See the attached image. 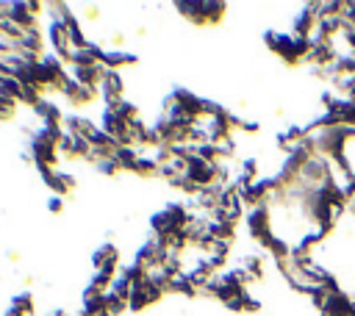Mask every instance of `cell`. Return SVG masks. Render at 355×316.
<instances>
[{
    "instance_id": "1",
    "label": "cell",
    "mask_w": 355,
    "mask_h": 316,
    "mask_svg": "<svg viewBox=\"0 0 355 316\" xmlns=\"http://www.w3.org/2000/svg\"><path fill=\"white\" fill-rule=\"evenodd\" d=\"M266 47L272 53H277V58H283L286 64H297L308 58L311 50V39L300 36V33H266Z\"/></svg>"
},
{
    "instance_id": "2",
    "label": "cell",
    "mask_w": 355,
    "mask_h": 316,
    "mask_svg": "<svg viewBox=\"0 0 355 316\" xmlns=\"http://www.w3.org/2000/svg\"><path fill=\"white\" fill-rule=\"evenodd\" d=\"M178 11H183V17L194 25H211L222 19L225 3H178Z\"/></svg>"
},
{
    "instance_id": "3",
    "label": "cell",
    "mask_w": 355,
    "mask_h": 316,
    "mask_svg": "<svg viewBox=\"0 0 355 316\" xmlns=\"http://www.w3.org/2000/svg\"><path fill=\"white\" fill-rule=\"evenodd\" d=\"M164 294H166V288H164L161 283H155L153 277H147V280H141V283H136V286H133L130 299H128V308L141 310V308H147V305L158 302Z\"/></svg>"
},
{
    "instance_id": "4",
    "label": "cell",
    "mask_w": 355,
    "mask_h": 316,
    "mask_svg": "<svg viewBox=\"0 0 355 316\" xmlns=\"http://www.w3.org/2000/svg\"><path fill=\"white\" fill-rule=\"evenodd\" d=\"M247 227H250L252 238H258L261 244L269 247V244L275 241V236H272V216H269V211H266L263 205L250 208V213H247Z\"/></svg>"
},
{
    "instance_id": "5",
    "label": "cell",
    "mask_w": 355,
    "mask_h": 316,
    "mask_svg": "<svg viewBox=\"0 0 355 316\" xmlns=\"http://www.w3.org/2000/svg\"><path fill=\"white\" fill-rule=\"evenodd\" d=\"M39 8H42L39 3H22V0H17V3H8L6 19L14 22V25H19L22 30H31V28H36V11Z\"/></svg>"
},
{
    "instance_id": "6",
    "label": "cell",
    "mask_w": 355,
    "mask_h": 316,
    "mask_svg": "<svg viewBox=\"0 0 355 316\" xmlns=\"http://www.w3.org/2000/svg\"><path fill=\"white\" fill-rule=\"evenodd\" d=\"M64 91V97L72 103V105H89V103H94L97 100V89H92V86H83V83H78V80H67V86L61 89Z\"/></svg>"
},
{
    "instance_id": "7",
    "label": "cell",
    "mask_w": 355,
    "mask_h": 316,
    "mask_svg": "<svg viewBox=\"0 0 355 316\" xmlns=\"http://www.w3.org/2000/svg\"><path fill=\"white\" fill-rule=\"evenodd\" d=\"M92 263H94L97 272L116 274V269H119V252H116V247L114 244H100V249H94Z\"/></svg>"
},
{
    "instance_id": "8",
    "label": "cell",
    "mask_w": 355,
    "mask_h": 316,
    "mask_svg": "<svg viewBox=\"0 0 355 316\" xmlns=\"http://www.w3.org/2000/svg\"><path fill=\"white\" fill-rule=\"evenodd\" d=\"M100 97H103V103L105 105H111V103H119L122 100V78H119V72H111V69H105V75H103V80H100Z\"/></svg>"
},
{
    "instance_id": "9",
    "label": "cell",
    "mask_w": 355,
    "mask_h": 316,
    "mask_svg": "<svg viewBox=\"0 0 355 316\" xmlns=\"http://www.w3.org/2000/svg\"><path fill=\"white\" fill-rule=\"evenodd\" d=\"M67 155H80V158H86V155H92V141L86 139V136H80V133H64L61 136V144H58Z\"/></svg>"
},
{
    "instance_id": "10",
    "label": "cell",
    "mask_w": 355,
    "mask_h": 316,
    "mask_svg": "<svg viewBox=\"0 0 355 316\" xmlns=\"http://www.w3.org/2000/svg\"><path fill=\"white\" fill-rule=\"evenodd\" d=\"M42 172V180L47 183V188H53L55 194H69L75 188V180L58 169H39Z\"/></svg>"
},
{
    "instance_id": "11",
    "label": "cell",
    "mask_w": 355,
    "mask_h": 316,
    "mask_svg": "<svg viewBox=\"0 0 355 316\" xmlns=\"http://www.w3.org/2000/svg\"><path fill=\"white\" fill-rule=\"evenodd\" d=\"M33 111L39 114L42 125H58V122H61V111H58L55 103H50V100H39V103L33 105Z\"/></svg>"
},
{
    "instance_id": "12",
    "label": "cell",
    "mask_w": 355,
    "mask_h": 316,
    "mask_svg": "<svg viewBox=\"0 0 355 316\" xmlns=\"http://www.w3.org/2000/svg\"><path fill=\"white\" fill-rule=\"evenodd\" d=\"M128 64H136V55L122 53V50H108L105 58H103V67L111 69V72H116L119 67H128Z\"/></svg>"
},
{
    "instance_id": "13",
    "label": "cell",
    "mask_w": 355,
    "mask_h": 316,
    "mask_svg": "<svg viewBox=\"0 0 355 316\" xmlns=\"http://www.w3.org/2000/svg\"><path fill=\"white\" fill-rule=\"evenodd\" d=\"M11 308L19 310L22 316H31V313H33V297H31V294H19V297L11 299Z\"/></svg>"
},
{
    "instance_id": "14",
    "label": "cell",
    "mask_w": 355,
    "mask_h": 316,
    "mask_svg": "<svg viewBox=\"0 0 355 316\" xmlns=\"http://www.w3.org/2000/svg\"><path fill=\"white\" fill-rule=\"evenodd\" d=\"M47 208H50V211H61V200H58V197H50Z\"/></svg>"
}]
</instances>
